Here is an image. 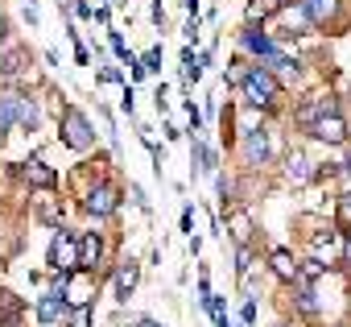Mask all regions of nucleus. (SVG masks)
<instances>
[{
	"label": "nucleus",
	"mask_w": 351,
	"mask_h": 327,
	"mask_svg": "<svg viewBox=\"0 0 351 327\" xmlns=\"http://www.w3.org/2000/svg\"><path fill=\"white\" fill-rule=\"evenodd\" d=\"M343 170H347V174H351V153H347V161H343Z\"/></svg>",
	"instance_id": "28"
},
{
	"label": "nucleus",
	"mask_w": 351,
	"mask_h": 327,
	"mask_svg": "<svg viewBox=\"0 0 351 327\" xmlns=\"http://www.w3.org/2000/svg\"><path fill=\"white\" fill-rule=\"evenodd\" d=\"M240 46H244V50H252V54H261V58H269V54L277 50V46H273V38H269L265 30H244Z\"/></svg>",
	"instance_id": "12"
},
{
	"label": "nucleus",
	"mask_w": 351,
	"mask_h": 327,
	"mask_svg": "<svg viewBox=\"0 0 351 327\" xmlns=\"http://www.w3.org/2000/svg\"><path fill=\"white\" fill-rule=\"evenodd\" d=\"M5 38H9V21H5V17H0V42H5Z\"/></svg>",
	"instance_id": "27"
},
{
	"label": "nucleus",
	"mask_w": 351,
	"mask_h": 327,
	"mask_svg": "<svg viewBox=\"0 0 351 327\" xmlns=\"http://www.w3.org/2000/svg\"><path fill=\"white\" fill-rule=\"evenodd\" d=\"M240 87H244V100H248L252 108H273L277 95H281V83L273 79L269 67H248L244 79H240Z\"/></svg>",
	"instance_id": "1"
},
{
	"label": "nucleus",
	"mask_w": 351,
	"mask_h": 327,
	"mask_svg": "<svg viewBox=\"0 0 351 327\" xmlns=\"http://www.w3.org/2000/svg\"><path fill=\"white\" fill-rule=\"evenodd\" d=\"M141 67H145V71H161V50H149V54L141 58Z\"/></svg>",
	"instance_id": "21"
},
{
	"label": "nucleus",
	"mask_w": 351,
	"mask_h": 327,
	"mask_svg": "<svg viewBox=\"0 0 351 327\" xmlns=\"http://www.w3.org/2000/svg\"><path fill=\"white\" fill-rule=\"evenodd\" d=\"M191 228H195V212L186 207V212H182V232H191Z\"/></svg>",
	"instance_id": "25"
},
{
	"label": "nucleus",
	"mask_w": 351,
	"mask_h": 327,
	"mask_svg": "<svg viewBox=\"0 0 351 327\" xmlns=\"http://www.w3.org/2000/svg\"><path fill=\"white\" fill-rule=\"evenodd\" d=\"M310 174H314V170H310V157H306V153H293V157H289V183L302 187V183H310Z\"/></svg>",
	"instance_id": "16"
},
{
	"label": "nucleus",
	"mask_w": 351,
	"mask_h": 327,
	"mask_svg": "<svg viewBox=\"0 0 351 327\" xmlns=\"http://www.w3.org/2000/svg\"><path fill=\"white\" fill-rule=\"evenodd\" d=\"M269 261H273V273H277L281 282H293V278H298V261H293V257H289L285 249H277V253H273Z\"/></svg>",
	"instance_id": "15"
},
{
	"label": "nucleus",
	"mask_w": 351,
	"mask_h": 327,
	"mask_svg": "<svg viewBox=\"0 0 351 327\" xmlns=\"http://www.w3.org/2000/svg\"><path fill=\"white\" fill-rule=\"evenodd\" d=\"M116 207H120V195H116V187H112V183H95V187L87 191V199H83V212H87V216H95V220L112 216Z\"/></svg>",
	"instance_id": "3"
},
{
	"label": "nucleus",
	"mask_w": 351,
	"mask_h": 327,
	"mask_svg": "<svg viewBox=\"0 0 351 327\" xmlns=\"http://www.w3.org/2000/svg\"><path fill=\"white\" fill-rule=\"evenodd\" d=\"M38 120H42V116H38V104H34L29 95H21V116H17V124L34 133V128H38Z\"/></svg>",
	"instance_id": "17"
},
{
	"label": "nucleus",
	"mask_w": 351,
	"mask_h": 327,
	"mask_svg": "<svg viewBox=\"0 0 351 327\" xmlns=\"http://www.w3.org/2000/svg\"><path fill=\"white\" fill-rule=\"evenodd\" d=\"M347 257H351V245H347Z\"/></svg>",
	"instance_id": "29"
},
{
	"label": "nucleus",
	"mask_w": 351,
	"mask_h": 327,
	"mask_svg": "<svg viewBox=\"0 0 351 327\" xmlns=\"http://www.w3.org/2000/svg\"><path fill=\"white\" fill-rule=\"evenodd\" d=\"M310 133H314L318 141H326V145H343V141H347V120H343L339 112H326V116H318V120L310 124Z\"/></svg>",
	"instance_id": "5"
},
{
	"label": "nucleus",
	"mask_w": 351,
	"mask_h": 327,
	"mask_svg": "<svg viewBox=\"0 0 351 327\" xmlns=\"http://www.w3.org/2000/svg\"><path fill=\"white\" fill-rule=\"evenodd\" d=\"M50 265H54L58 273H75V269H79V249H75V240H71L66 228H62V232L54 236V245H50Z\"/></svg>",
	"instance_id": "4"
},
{
	"label": "nucleus",
	"mask_w": 351,
	"mask_h": 327,
	"mask_svg": "<svg viewBox=\"0 0 351 327\" xmlns=\"http://www.w3.org/2000/svg\"><path fill=\"white\" fill-rule=\"evenodd\" d=\"M302 9H306V17L314 25H322V21H330L339 13V0H302Z\"/></svg>",
	"instance_id": "13"
},
{
	"label": "nucleus",
	"mask_w": 351,
	"mask_h": 327,
	"mask_svg": "<svg viewBox=\"0 0 351 327\" xmlns=\"http://www.w3.org/2000/svg\"><path fill=\"white\" fill-rule=\"evenodd\" d=\"M99 257H104V240H99L95 232H87V236L79 240V269H95Z\"/></svg>",
	"instance_id": "9"
},
{
	"label": "nucleus",
	"mask_w": 351,
	"mask_h": 327,
	"mask_svg": "<svg viewBox=\"0 0 351 327\" xmlns=\"http://www.w3.org/2000/svg\"><path fill=\"white\" fill-rule=\"evenodd\" d=\"M62 282H66V273L54 282V290L38 302V323H58L62 315H66V294H62Z\"/></svg>",
	"instance_id": "6"
},
{
	"label": "nucleus",
	"mask_w": 351,
	"mask_h": 327,
	"mask_svg": "<svg viewBox=\"0 0 351 327\" xmlns=\"http://www.w3.org/2000/svg\"><path fill=\"white\" fill-rule=\"evenodd\" d=\"M318 273H322V265H318V261H302V265H298V278H293V282H314Z\"/></svg>",
	"instance_id": "20"
},
{
	"label": "nucleus",
	"mask_w": 351,
	"mask_h": 327,
	"mask_svg": "<svg viewBox=\"0 0 351 327\" xmlns=\"http://www.w3.org/2000/svg\"><path fill=\"white\" fill-rule=\"evenodd\" d=\"M21 179H25L29 187H42V191H50V187L58 183V174L46 166V161H25V166H21Z\"/></svg>",
	"instance_id": "8"
},
{
	"label": "nucleus",
	"mask_w": 351,
	"mask_h": 327,
	"mask_svg": "<svg viewBox=\"0 0 351 327\" xmlns=\"http://www.w3.org/2000/svg\"><path fill=\"white\" fill-rule=\"evenodd\" d=\"M42 220H50V224H58V207H54V203H46V207H42Z\"/></svg>",
	"instance_id": "24"
},
{
	"label": "nucleus",
	"mask_w": 351,
	"mask_h": 327,
	"mask_svg": "<svg viewBox=\"0 0 351 327\" xmlns=\"http://www.w3.org/2000/svg\"><path fill=\"white\" fill-rule=\"evenodd\" d=\"M17 116H21V91H0V133L17 124Z\"/></svg>",
	"instance_id": "11"
},
{
	"label": "nucleus",
	"mask_w": 351,
	"mask_h": 327,
	"mask_svg": "<svg viewBox=\"0 0 351 327\" xmlns=\"http://www.w3.org/2000/svg\"><path fill=\"white\" fill-rule=\"evenodd\" d=\"M343 216H347V220H351V191H347V195H343Z\"/></svg>",
	"instance_id": "26"
},
{
	"label": "nucleus",
	"mask_w": 351,
	"mask_h": 327,
	"mask_svg": "<svg viewBox=\"0 0 351 327\" xmlns=\"http://www.w3.org/2000/svg\"><path fill=\"white\" fill-rule=\"evenodd\" d=\"M71 327H91V306H87V302H75V311H71Z\"/></svg>",
	"instance_id": "19"
},
{
	"label": "nucleus",
	"mask_w": 351,
	"mask_h": 327,
	"mask_svg": "<svg viewBox=\"0 0 351 327\" xmlns=\"http://www.w3.org/2000/svg\"><path fill=\"white\" fill-rule=\"evenodd\" d=\"M136 278H141L136 261H124V265L116 269V298H120V302H128V294L136 290Z\"/></svg>",
	"instance_id": "10"
},
{
	"label": "nucleus",
	"mask_w": 351,
	"mask_h": 327,
	"mask_svg": "<svg viewBox=\"0 0 351 327\" xmlns=\"http://www.w3.org/2000/svg\"><path fill=\"white\" fill-rule=\"evenodd\" d=\"M326 112H339V108H335V100H330V95H318L314 104H306V108L298 112V124H306V128H310V124H314L318 116H326Z\"/></svg>",
	"instance_id": "14"
},
{
	"label": "nucleus",
	"mask_w": 351,
	"mask_h": 327,
	"mask_svg": "<svg viewBox=\"0 0 351 327\" xmlns=\"http://www.w3.org/2000/svg\"><path fill=\"white\" fill-rule=\"evenodd\" d=\"M298 306H302L306 315H314V311H318V302H314V290H310V282H298Z\"/></svg>",
	"instance_id": "18"
},
{
	"label": "nucleus",
	"mask_w": 351,
	"mask_h": 327,
	"mask_svg": "<svg viewBox=\"0 0 351 327\" xmlns=\"http://www.w3.org/2000/svg\"><path fill=\"white\" fill-rule=\"evenodd\" d=\"M244 157H248V166H265L269 161V133L265 128H248L244 133Z\"/></svg>",
	"instance_id": "7"
},
{
	"label": "nucleus",
	"mask_w": 351,
	"mask_h": 327,
	"mask_svg": "<svg viewBox=\"0 0 351 327\" xmlns=\"http://www.w3.org/2000/svg\"><path fill=\"white\" fill-rule=\"evenodd\" d=\"M62 141H66L71 149H91L95 133H91V124H87V116H83L79 108H66V112H62Z\"/></svg>",
	"instance_id": "2"
},
{
	"label": "nucleus",
	"mask_w": 351,
	"mask_h": 327,
	"mask_svg": "<svg viewBox=\"0 0 351 327\" xmlns=\"http://www.w3.org/2000/svg\"><path fill=\"white\" fill-rule=\"evenodd\" d=\"M0 71H5V75H17V71H21V54H9V58H5V67H0Z\"/></svg>",
	"instance_id": "22"
},
{
	"label": "nucleus",
	"mask_w": 351,
	"mask_h": 327,
	"mask_svg": "<svg viewBox=\"0 0 351 327\" xmlns=\"http://www.w3.org/2000/svg\"><path fill=\"white\" fill-rule=\"evenodd\" d=\"M99 79H104V83H120V71H116V67H104Z\"/></svg>",
	"instance_id": "23"
}]
</instances>
